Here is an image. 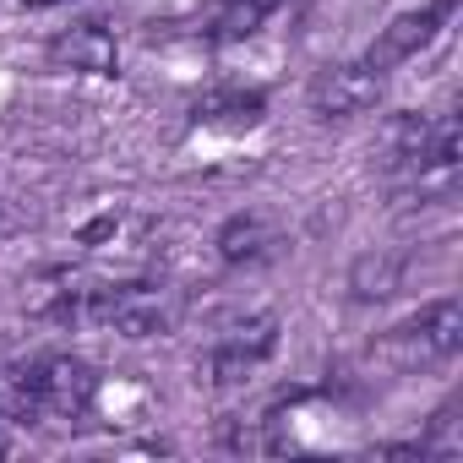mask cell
Masks as SVG:
<instances>
[{
	"label": "cell",
	"mask_w": 463,
	"mask_h": 463,
	"mask_svg": "<svg viewBox=\"0 0 463 463\" xmlns=\"http://www.w3.org/2000/svg\"><path fill=\"white\" fill-rule=\"evenodd\" d=\"M273 12H279V0H218V12H213V39H218V44H241V39H251Z\"/></svg>",
	"instance_id": "30bf717a"
},
{
	"label": "cell",
	"mask_w": 463,
	"mask_h": 463,
	"mask_svg": "<svg viewBox=\"0 0 463 463\" xmlns=\"http://www.w3.org/2000/svg\"><path fill=\"white\" fill-rule=\"evenodd\" d=\"M311 115L322 120H354L365 109L382 104V77L365 66V61H344V66H322L311 77Z\"/></svg>",
	"instance_id": "5b68a950"
},
{
	"label": "cell",
	"mask_w": 463,
	"mask_h": 463,
	"mask_svg": "<svg viewBox=\"0 0 463 463\" xmlns=\"http://www.w3.org/2000/svg\"><path fill=\"white\" fill-rule=\"evenodd\" d=\"M218 257L229 262V268H257V262H268L273 257V246H279V229L262 218V213H235L223 229H218Z\"/></svg>",
	"instance_id": "ba28073f"
},
{
	"label": "cell",
	"mask_w": 463,
	"mask_h": 463,
	"mask_svg": "<svg viewBox=\"0 0 463 463\" xmlns=\"http://www.w3.org/2000/svg\"><path fill=\"white\" fill-rule=\"evenodd\" d=\"M279 349V317H246V322H235L218 344H213V382H246L268 354Z\"/></svg>",
	"instance_id": "8992f818"
},
{
	"label": "cell",
	"mask_w": 463,
	"mask_h": 463,
	"mask_svg": "<svg viewBox=\"0 0 463 463\" xmlns=\"http://www.w3.org/2000/svg\"><path fill=\"white\" fill-rule=\"evenodd\" d=\"M50 61L55 66H66V71H88V77H115V39H109V28H99V23H77V28H66L55 44H50Z\"/></svg>",
	"instance_id": "52a82bcc"
},
{
	"label": "cell",
	"mask_w": 463,
	"mask_h": 463,
	"mask_svg": "<svg viewBox=\"0 0 463 463\" xmlns=\"http://www.w3.org/2000/svg\"><path fill=\"white\" fill-rule=\"evenodd\" d=\"M180 322V295L164 284H115V289H93L82 284L71 295L66 327H104L120 338H164Z\"/></svg>",
	"instance_id": "7a4b0ae2"
},
{
	"label": "cell",
	"mask_w": 463,
	"mask_h": 463,
	"mask_svg": "<svg viewBox=\"0 0 463 463\" xmlns=\"http://www.w3.org/2000/svg\"><path fill=\"white\" fill-rule=\"evenodd\" d=\"M403 284V262L398 257H360L354 262V273H349V289H354V300H387L392 289Z\"/></svg>",
	"instance_id": "8fae6325"
},
{
	"label": "cell",
	"mask_w": 463,
	"mask_h": 463,
	"mask_svg": "<svg viewBox=\"0 0 463 463\" xmlns=\"http://www.w3.org/2000/svg\"><path fill=\"white\" fill-rule=\"evenodd\" d=\"M0 420H12V414H6V371H0Z\"/></svg>",
	"instance_id": "7c38bea8"
},
{
	"label": "cell",
	"mask_w": 463,
	"mask_h": 463,
	"mask_svg": "<svg viewBox=\"0 0 463 463\" xmlns=\"http://www.w3.org/2000/svg\"><path fill=\"white\" fill-rule=\"evenodd\" d=\"M458 344H463V306L458 300H430L420 317H409L403 327L387 333L382 354L392 365H403V371H425V365L452 360Z\"/></svg>",
	"instance_id": "3957f363"
},
{
	"label": "cell",
	"mask_w": 463,
	"mask_h": 463,
	"mask_svg": "<svg viewBox=\"0 0 463 463\" xmlns=\"http://www.w3.org/2000/svg\"><path fill=\"white\" fill-rule=\"evenodd\" d=\"M23 6H61V0H23Z\"/></svg>",
	"instance_id": "4fadbf2b"
},
{
	"label": "cell",
	"mask_w": 463,
	"mask_h": 463,
	"mask_svg": "<svg viewBox=\"0 0 463 463\" xmlns=\"http://www.w3.org/2000/svg\"><path fill=\"white\" fill-rule=\"evenodd\" d=\"M268 99L262 93H246V88H223V93H207L196 104V120L202 126H223V131H251L262 120Z\"/></svg>",
	"instance_id": "9c48e42d"
},
{
	"label": "cell",
	"mask_w": 463,
	"mask_h": 463,
	"mask_svg": "<svg viewBox=\"0 0 463 463\" xmlns=\"http://www.w3.org/2000/svg\"><path fill=\"white\" fill-rule=\"evenodd\" d=\"M93 398H99V376L77 354H39V360L6 371V414L12 420L77 425V420H88Z\"/></svg>",
	"instance_id": "6da1fadb"
},
{
	"label": "cell",
	"mask_w": 463,
	"mask_h": 463,
	"mask_svg": "<svg viewBox=\"0 0 463 463\" xmlns=\"http://www.w3.org/2000/svg\"><path fill=\"white\" fill-rule=\"evenodd\" d=\"M452 12H458V0H425V6H414V12H403V17H392L387 28H382V39L365 50V66L376 71V77H387L392 66H403V61H414L447 23H452Z\"/></svg>",
	"instance_id": "277c9868"
}]
</instances>
